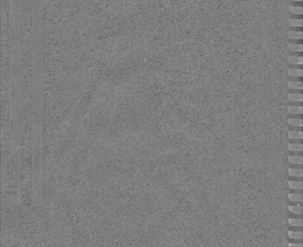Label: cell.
I'll return each instance as SVG.
<instances>
[{
  "label": "cell",
  "mask_w": 303,
  "mask_h": 247,
  "mask_svg": "<svg viewBox=\"0 0 303 247\" xmlns=\"http://www.w3.org/2000/svg\"><path fill=\"white\" fill-rule=\"evenodd\" d=\"M288 136L290 139L302 140L303 134L302 130H289L288 132Z\"/></svg>",
  "instance_id": "1"
},
{
  "label": "cell",
  "mask_w": 303,
  "mask_h": 247,
  "mask_svg": "<svg viewBox=\"0 0 303 247\" xmlns=\"http://www.w3.org/2000/svg\"><path fill=\"white\" fill-rule=\"evenodd\" d=\"M288 60L291 65H302L303 63V58L302 56H289L288 57Z\"/></svg>",
  "instance_id": "2"
},
{
  "label": "cell",
  "mask_w": 303,
  "mask_h": 247,
  "mask_svg": "<svg viewBox=\"0 0 303 247\" xmlns=\"http://www.w3.org/2000/svg\"><path fill=\"white\" fill-rule=\"evenodd\" d=\"M288 146H289V150L291 152H302L303 149L302 143H289Z\"/></svg>",
  "instance_id": "3"
},
{
  "label": "cell",
  "mask_w": 303,
  "mask_h": 247,
  "mask_svg": "<svg viewBox=\"0 0 303 247\" xmlns=\"http://www.w3.org/2000/svg\"><path fill=\"white\" fill-rule=\"evenodd\" d=\"M303 34L302 31H299V30H289L288 32V37L289 39H297L301 40L302 39Z\"/></svg>",
  "instance_id": "4"
},
{
  "label": "cell",
  "mask_w": 303,
  "mask_h": 247,
  "mask_svg": "<svg viewBox=\"0 0 303 247\" xmlns=\"http://www.w3.org/2000/svg\"><path fill=\"white\" fill-rule=\"evenodd\" d=\"M288 86L290 88L294 90H302L303 87L302 82L301 81H289Z\"/></svg>",
  "instance_id": "5"
},
{
  "label": "cell",
  "mask_w": 303,
  "mask_h": 247,
  "mask_svg": "<svg viewBox=\"0 0 303 247\" xmlns=\"http://www.w3.org/2000/svg\"><path fill=\"white\" fill-rule=\"evenodd\" d=\"M288 199L291 202H302V194L290 193L288 195Z\"/></svg>",
  "instance_id": "6"
},
{
  "label": "cell",
  "mask_w": 303,
  "mask_h": 247,
  "mask_svg": "<svg viewBox=\"0 0 303 247\" xmlns=\"http://www.w3.org/2000/svg\"><path fill=\"white\" fill-rule=\"evenodd\" d=\"M289 188L291 190H302V181H289L288 182Z\"/></svg>",
  "instance_id": "7"
},
{
  "label": "cell",
  "mask_w": 303,
  "mask_h": 247,
  "mask_svg": "<svg viewBox=\"0 0 303 247\" xmlns=\"http://www.w3.org/2000/svg\"><path fill=\"white\" fill-rule=\"evenodd\" d=\"M289 113L294 114V115H301L302 114V106L301 105H299V106H292V105H289Z\"/></svg>",
  "instance_id": "8"
},
{
  "label": "cell",
  "mask_w": 303,
  "mask_h": 247,
  "mask_svg": "<svg viewBox=\"0 0 303 247\" xmlns=\"http://www.w3.org/2000/svg\"><path fill=\"white\" fill-rule=\"evenodd\" d=\"M288 73L290 76L293 77H302V68H289L288 70Z\"/></svg>",
  "instance_id": "9"
},
{
  "label": "cell",
  "mask_w": 303,
  "mask_h": 247,
  "mask_svg": "<svg viewBox=\"0 0 303 247\" xmlns=\"http://www.w3.org/2000/svg\"><path fill=\"white\" fill-rule=\"evenodd\" d=\"M288 235L291 239L293 240H301L302 239V231H293L289 230Z\"/></svg>",
  "instance_id": "10"
},
{
  "label": "cell",
  "mask_w": 303,
  "mask_h": 247,
  "mask_svg": "<svg viewBox=\"0 0 303 247\" xmlns=\"http://www.w3.org/2000/svg\"><path fill=\"white\" fill-rule=\"evenodd\" d=\"M289 99L294 102H302L303 96L302 93H290L289 94Z\"/></svg>",
  "instance_id": "11"
},
{
  "label": "cell",
  "mask_w": 303,
  "mask_h": 247,
  "mask_svg": "<svg viewBox=\"0 0 303 247\" xmlns=\"http://www.w3.org/2000/svg\"><path fill=\"white\" fill-rule=\"evenodd\" d=\"M289 175L290 177H302V169H296V168H289Z\"/></svg>",
  "instance_id": "12"
},
{
  "label": "cell",
  "mask_w": 303,
  "mask_h": 247,
  "mask_svg": "<svg viewBox=\"0 0 303 247\" xmlns=\"http://www.w3.org/2000/svg\"><path fill=\"white\" fill-rule=\"evenodd\" d=\"M288 210L293 215H302V206H288Z\"/></svg>",
  "instance_id": "13"
},
{
  "label": "cell",
  "mask_w": 303,
  "mask_h": 247,
  "mask_svg": "<svg viewBox=\"0 0 303 247\" xmlns=\"http://www.w3.org/2000/svg\"><path fill=\"white\" fill-rule=\"evenodd\" d=\"M289 162L291 165H302V156H289Z\"/></svg>",
  "instance_id": "14"
},
{
  "label": "cell",
  "mask_w": 303,
  "mask_h": 247,
  "mask_svg": "<svg viewBox=\"0 0 303 247\" xmlns=\"http://www.w3.org/2000/svg\"><path fill=\"white\" fill-rule=\"evenodd\" d=\"M289 25L293 27H302V18H289L288 20Z\"/></svg>",
  "instance_id": "15"
},
{
  "label": "cell",
  "mask_w": 303,
  "mask_h": 247,
  "mask_svg": "<svg viewBox=\"0 0 303 247\" xmlns=\"http://www.w3.org/2000/svg\"><path fill=\"white\" fill-rule=\"evenodd\" d=\"M289 49L292 50V52H302L303 50V46L302 43H289L288 44Z\"/></svg>",
  "instance_id": "16"
},
{
  "label": "cell",
  "mask_w": 303,
  "mask_h": 247,
  "mask_svg": "<svg viewBox=\"0 0 303 247\" xmlns=\"http://www.w3.org/2000/svg\"><path fill=\"white\" fill-rule=\"evenodd\" d=\"M289 10L290 11V12L293 14H302L303 11L302 5L289 6Z\"/></svg>",
  "instance_id": "17"
},
{
  "label": "cell",
  "mask_w": 303,
  "mask_h": 247,
  "mask_svg": "<svg viewBox=\"0 0 303 247\" xmlns=\"http://www.w3.org/2000/svg\"><path fill=\"white\" fill-rule=\"evenodd\" d=\"M289 226L292 227H302V218H289Z\"/></svg>",
  "instance_id": "18"
},
{
  "label": "cell",
  "mask_w": 303,
  "mask_h": 247,
  "mask_svg": "<svg viewBox=\"0 0 303 247\" xmlns=\"http://www.w3.org/2000/svg\"><path fill=\"white\" fill-rule=\"evenodd\" d=\"M288 121L289 124L293 127H299V128L302 127V119L301 118H289Z\"/></svg>",
  "instance_id": "19"
},
{
  "label": "cell",
  "mask_w": 303,
  "mask_h": 247,
  "mask_svg": "<svg viewBox=\"0 0 303 247\" xmlns=\"http://www.w3.org/2000/svg\"><path fill=\"white\" fill-rule=\"evenodd\" d=\"M288 247H302V244L298 243H288Z\"/></svg>",
  "instance_id": "20"
},
{
  "label": "cell",
  "mask_w": 303,
  "mask_h": 247,
  "mask_svg": "<svg viewBox=\"0 0 303 247\" xmlns=\"http://www.w3.org/2000/svg\"><path fill=\"white\" fill-rule=\"evenodd\" d=\"M302 227H293V228H290L289 230H293V231H302Z\"/></svg>",
  "instance_id": "21"
}]
</instances>
